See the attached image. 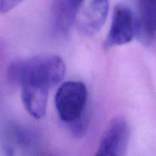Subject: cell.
Here are the masks:
<instances>
[{
  "label": "cell",
  "instance_id": "obj_3",
  "mask_svg": "<svg viewBox=\"0 0 156 156\" xmlns=\"http://www.w3.org/2000/svg\"><path fill=\"white\" fill-rule=\"evenodd\" d=\"M130 128L123 117H115L105 129L95 156H126Z\"/></svg>",
  "mask_w": 156,
  "mask_h": 156
},
{
  "label": "cell",
  "instance_id": "obj_2",
  "mask_svg": "<svg viewBox=\"0 0 156 156\" xmlns=\"http://www.w3.org/2000/svg\"><path fill=\"white\" fill-rule=\"evenodd\" d=\"M87 100V89L83 82L63 83L55 95V106L61 119L72 124L83 117Z\"/></svg>",
  "mask_w": 156,
  "mask_h": 156
},
{
  "label": "cell",
  "instance_id": "obj_5",
  "mask_svg": "<svg viewBox=\"0 0 156 156\" xmlns=\"http://www.w3.org/2000/svg\"><path fill=\"white\" fill-rule=\"evenodd\" d=\"M84 0H53L51 27L54 34L64 37L70 33L80 6Z\"/></svg>",
  "mask_w": 156,
  "mask_h": 156
},
{
  "label": "cell",
  "instance_id": "obj_7",
  "mask_svg": "<svg viewBox=\"0 0 156 156\" xmlns=\"http://www.w3.org/2000/svg\"><path fill=\"white\" fill-rule=\"evenodd\" d=\"M109 6V0H91L81 24L85 34L92 35L101 29L107 18Z\"/></svg>",
  "mask_w": 156,
  "mask_h": 156
},
{
  "label": "cell",
  "instance_id": "obj_4",
  "mask_svg": "<svg viewBox=\"0 0 156 156\" xmlns=\"http://www.w3.org/2000/svg\"><path fill=\"white\" fill-rule=\"evenodd\" d=\"M135 26L136 23L132 10L125 5H118L114 9L106 45L110 48L129 43L134 37Z\"/></svg>",
  "mask_w": 156,
  "mask_h": 156
},
{
  "label": "cell",
  "instance_id": "obj_9",
  "mask_svg": "<svg viewBox=\"0 0 156 156\" xmlns=\"http://www.w3.org/2000/svg\"><path fill=\"white\" fill-rule=\"evenodd\" d=\"M24 0H0V13H6L22 3Z\"/></svg>",
  "mask_w": 156,
  "mask_h": 156
},
{
  "label": "cell",
  "instance_id": "obj_6",
  "mask_svg": "<svg viewBox=\"0 0 156 156\" xmlns=\"http://www.w3.org/2000/svg\"><path fill=\"white\" fill-rule=\"evenodd\" d=\"M20 87L25 109L34 118L41 119L46 113L50 88L34 83H24Z\"/></svg>",
  "mask_w": 156,
  "mask_h": 156
},
{
  "label": "cell",
  "instance_id": "obj_1",
  "mask_svg": "<svg viewBox=\"0 0 156 156\" xmlns=\"http://www.w3.org/2000/svg\"><path fill=\"white\" fill-rule=\"evenodd\" d=\"M66 67L57 55H42L15 61L8 70L12 83L21 85L35 83L51 88L63 80Z\"/></svg>",
  "mask_w": 156,
  "mask_h": 156
},
{
  "label": "cell",
  "instance_id": "obj_8",
  "mask_svg": "<svg viewBox=\"0 0 156 156\" xmlns=\"http://www.w3.org/2000/svg\"><path fill=\"white\" fill-rule=\"evenodd\" d=\"M137 2L139 30L146 40L156 41V0H137Z\"/></svg>",
  "mask_w": 156,
  "mask_h": 156
}]
</instances>
